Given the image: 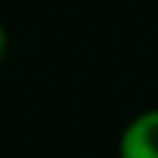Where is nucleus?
Here are the masks:
<instances>
[{
	"label": "nucleus",
	"mask_w": 158,
	"mask_h": 158,
	"mask_svg": "<svg viewBox=\"0 0 158 158\" xmlns=\"http://www.w3.org/2000/svg\"><path fill=\"white\" fill-rule=\"evenodd\" d=\"M6 50H9V35H6V27L0 23V68L6 62Z\"/></svg>",
	"instance_id": "2"
},
{
	"label": "nucleus",
	"mask_w": 158,
	"mask_h": 158,
	"mask_svg": "<svg viewBox=\"0 0 158 158\" xmlns=\"http://www.w3.org/2000/svg\"><path fill=\"white\" fill-rule=\"evenodd\" d=\"M117 158H158V108L138 114L117 141Z\"/></svg>",
	"instance_id": "1"
}]
</instances>
